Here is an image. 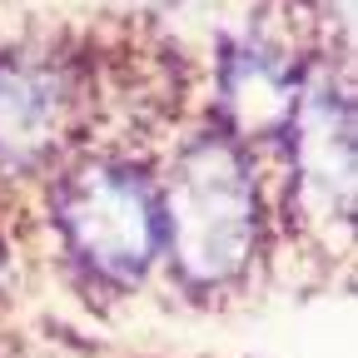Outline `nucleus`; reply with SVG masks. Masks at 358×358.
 I'll list each match as a JSON object with an SVG mask.
<instances>
[{"label": "nucleus", "mask_w": 358, "mask_h": 358, "mask_svg": "<svg viewBox=\"0 0 358 358\" xmlns=\"http://www.w3.org/2000/svg\"><path fill=\"white\" fill-rule=\"evenodd\" d=\"M80 115L75 70L45 50L0 55V169L25 174L55 159Z\"/></svg>", "instance_id": "nucleus-4"}, {"label": "nucleus", "mask_w": 358, "mask_h": 358, "mask_svg": "<svg viewBox=\"0 0 358 358\" xmlns=\"http://www.w3.org/2000/svg\"><path fill=\"white\" fill-rule=\"evenodd\" d=\"M129 6H159V0H129Z\"/></svg>", "instance_id": "nucleus-6"}, {"label": "nucleus", "mask_w": 358, "mask_h": 358, "mask_svg": "<svg viewBox=\"0 0 358 358\" xmlns=\"http://www.w3.org/2000/svg\"><path fill=\"white\" fill-rule=\"evenodd\" d=\"M164 254L179 284L219 294L249 274L264 239L259 174L234 134H199L174 155L159 189Z\"/></svg>", "instance_id": "nucleus-1"}, {"label": "nucleus", "mask_w": 358, "mask_h": 358, "mask_svg": "<svg viewBox=\"0 0 358 358\" xmlns=\"http://www.w3.org/2000/svg\"><path fill=\"white\" fill-rule=\"evenodd\" d=\"M55 229L100 284L134 289L164 249L159 189L120 155H90L55 185Z\"/></svg>", "instance_id": "nucleus-2"}, {"label": "nucleus", "mask_w": 358, "mask_h": 358, "mask_svg": "<svg viewBox=\"0 0 358 358\" xmlns=\"http://www.w3.org/2000/svg\"><path fill=\"white\" fill-rule=\"evenodd\" d=\"M289 134L294 199L308 224H343L353 214V105L348 90L334 85L329 70H313L299 85Z\"/></svg>", "instance_id": "nucleus-3"}, {"label": "nucleus", "mask_w": 358, "mask_h": 358, "mask_svg": "<svg viewBox=\"0 0 358 358\" xmlns=\"http://www.w3.org/2000/svg\"><path fill=\"white\" fill-rule=\"evenodd\" d=\"M299 65L284 45L249 35L239 45H229L219 60V110L229 134L244 140H268V134H284L294 100H299Z\"/></svg>", "instance_id": "nucleus-5"}]
</instances>
